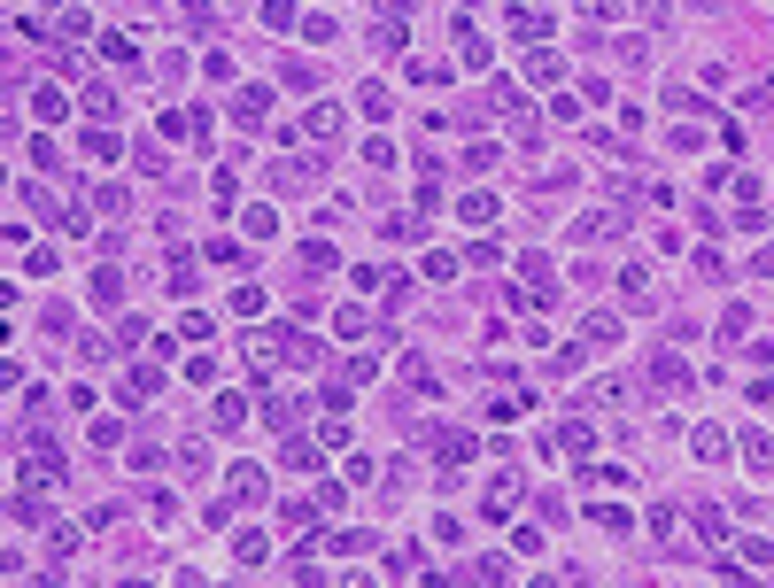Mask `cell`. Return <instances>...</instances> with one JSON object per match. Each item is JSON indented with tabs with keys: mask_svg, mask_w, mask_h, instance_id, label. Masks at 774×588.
I'll return each mask as SVG.
<instances>
[{
	"mask_svg": "<svg viewBox=\"0 0 774 588\" xmlns=\"http://www.w3.org/2000/svg\"><path fill=\"white\" fill-rule=\"evenodd\" d=\"M697 457H705V465H720V457H728V434H720V426H697Z\"/></svg>",
	"mask_w": 774,
	"mask_h": 588,
	"instance_id": "14",
	"label": "cell"
},
{
	"mask_svg": "<svg viewBox=\"0 0 774 588\" xmlns=\"http://www.w3.org/2000/svg\"><path fill=\"white\" fill-rule=\"evenodd\" d=\"M232 495L256 503V495H264V465H232Z\"/></svg>",
	"mask_w": 774,
	"mask_h": 588,
	"instance_id": "9",
	"label": "cell"
},
{
	"mask_svg": "<svg viewBox=\"0 0 774 588\" xmlns=\"http://www.w3.org/2000/svg\"><path fill=\"white\" fill-rule=\"evenodd\" d=\"M23 473H32V480H55L62 473V449L47 434H32V441H23Z\"/></svg>",
	"mask_w": 774,
	"mask_h": 588,
	"instance_id": "1",
	"label": "cell"
},
{
	"mask_svg": "<svg viewBox=\"0 0 774 588\" xmlns=\"http://www.w3.org/2000/svg\"><path fill=\"white\" fill-rule=\"evenodd\" d=\"M580 341H619V318H580Z\"/></svg>",
	"mask_w": 774,
	"mask_h": 588,
	"instance_id": "25",
	"label": "cell"
},
{
	"mask_svg": "<svg viewBox=\"0 0 774 588\" xmlns=\"http://www.w3.org/2000/svg\"><path fill=\"white\" fill-rule=\"evenodd\" d=\"M86 294H94V303H101V310H109V303H116V294H124V279H116V271H94V279H86Z\"/></svg>",
	"mask_w": 774,
	"mask_h": 588,
	"instance_id": "15",
	"label": "cell"
},
{
	"mask_svg": "<svg viewBox=\"0 0 774 588\" xmlns=\"http://www.w3.org/2000/svg\"><path fill=\"white\" fill-rule=\"evenodd\" d=\"M589 519H597L604 534H627V511H619V503H597V511H589Z\"/></svg>",
	"mask_w": 774,
	"mask_h": 588,
	"instance_id": "26",
	"label": "cell"
},
{
	"mask_svg": "<svg viewBox=\"0 0 774 588\" xmlns=\"http://www.w3.org/2000/svg\"><path fill=\"white\" fill-rule=\"evenodd\" d=\"M32 116H39V124H55V116H62V94H55V86H32Z\"/></svg>",
	"mask_w": 774,
	"mask_h": 588,
	"instance_id": "17",
	"label": "cell"
},
{
	"mask_svg": "<svg viewBox=\"0 0 774 588\" xmlns=\"http://www.w3.org/2000/svg\"><path fill=\"white\" fill-rule=\"evenodd\" d=\"M86 163H116V140L94 132V124H86Z\"/></svg>",
	"mask_w": 774,
	"mask_h": 588,
	"instance_id": "22",
	"label": "cell"
},
{
	"mask_svg": "<svg viewBox=\"0 0 774 588\" xmlns=\"http://www.w3.org/2000/svg\"><path fill=\"white\" fill-rule=\"evenodd\" d=\"M294 418H302V403H294V395H271L264 403V426H271V434H287Z\"/></svg>",
	"mask_w": 774,
	"mask_h": 588,
	"instance_id": "4",
	"label": "cell"
},
{
	"mask_svg": "<svg viewBox=\"0 0 774 588\" xmlns=\"http://www.w3.org/2000/svg\"><path fill=\"white\" fill-rule=\"evenodd\" d=\"M743 457H752L759 473H767V465H774V441H767V434H759V426H752V434H743Z\"/></svg>",
	"mask_w": 774,
	"mask_h": 588,
	"instance_id": "23",
	"label": "cell"
},
{
	"mask_svg": "<svg viewBox=\"0 0 774 588\" xmlns=\"http://www.w3.org/2000/svg\"><path fill=\"white\" fill-rule=\"evenodd\" d=\"M279 348H287V364H302V372L318 364V341H310V333H279Z\"/></svg>",
	"mask_w": 774,
	"mask_h": 588,
	"instance_id": "12",
	"label": "cell"
},
{
	"mask_svg": "<svg viewBox=\"0 0 774 588\" xmlns=\"http://www.w3.org/2000/svg\"><path fill=\"white\" fill-rule=\"evenodd\" d=\"M457 217H464V225H488V217H496V202H488V194H464Z\"/></svg>",
	"mask_w": 774,
	"mask_h": 588,
	"instance_id": "18",
	"label": "cell"
},
{
	"mask_svg": "<svg viewBox=\"0 0 774 588\" xmlns=\"http://www.w3.org/2000/svg\"><path fill=\"white\" fill-rule=\"evenodd\" d=\"M472 449H481V441H472V434H457V426H442V434H434V457H442L449 473H457V465H472Z\"/></svg>",
	"mask_w": 774,
	"mask_h": 588,
	"instance_id": "2",
	"label": "cell"
},
{
	"mask_svg": "<svg viewBox=\"0 0 774 588\" xmlns=\"http://www.w3.org/2000/svg\"><path fill=\"white\" fill-rule=\"evenodd\" d=\"M519 62H526V77H535V86H558V70H565L550 47H535V55H519Z\"/></svg>",
	"mask_w": 774,
	"mask_h": 588,
	"instance_id": "6",
	"label": "cell"
},
{
	"mask_svg": "<svg viewBox=\"0 0 774 588\" xmlns=\"http://www.w3.org/2000/svg\"><path fill=\"white\" fill-rule=\"evenodd\" d=\"M651 380H658V387H681V380H689V364H681V357H658Z\"/></svg>",
	"mask_w": 774,
	"mask_h": 588,
	"instance_id": "21",
	"label": "cell"
},
{
	"mask_svg": "<svg viewBox=\"0 0 774 588\" xmlns=\"http://www.w3.org/2000/svg\"><path fill=\"white\" fill-rule=\"evenodd\" d=\"M240 225H248V240H271V232H279V209H248Z\"/></svg>",
	"mask_w": 774,
	"mask_h": 588,
	"instance_id": "19",
	"label": "cell"
},
{
	"mask_svg": "<svg viewBox=\"0 0 774 588\" xmlns=\"http://www.w3.org/2000/svg\"><path fill=\"white\" fill-rule=\"evenodd\" d=\"M511 32H519V39H542V32H550V8H511Z\"/></svg>",
	"mask_w": 774,
	"mask_h": 588,
	"instance_id": "10",
	"label": "cell"
},
{
	"mask_svg": "<svg viewBox=\"0 0 774 588\" xmlns=\"http://www.w3.org/2000/svg\"><path fill=\"white\" fill-rule=\"evenodd\" d=\"M356 109H364V116H387V109H395V101H387V86H380V77H372V86H356Z\"/></svg>",
	"mask_w": 774,
	"mask_h": 588,
	"instance_id": "16",
	"label": "cell"
},
{
	"mask_svg": "<svg viewBox=\"0 0 774 588\" xmlns=\"http://www.w3.org/2000/svg\"><path fill=\"white\" fill-rule=\"evenodd\" d=\"M619 286H627V310H651V271H627Z\"/></svg>",
	"mask_w": 774,
	"mask_h": 588,
	"instance_id": "20",
	"label": "cell"
},
{
	"mask_svg": "<svg viewBox=\"0 0 774 588\" xmlns=\"http://www.w3.org/2000/svg\"><path fill=\"white\" fill-rule=\"evenodd\" d=\"M294 32H302V39H310V47H333V39H341V23H333V16H318V8H310V16H302V23H294Z\"/></svg>",
	"mask_w": 774,
	"mask_h": 588,
	"instance_id": "5",
	"label": "cell"
},
{
	"mask_svg": "<svg viewBox=\"0 0 774 588\" xmlns=\"http://www.w3.org/2000/svg\"><path fill=\"white\" fill-rule=\"evenodd\" d=\"M341 132V109H333V101H318V109H310V140H333Z\"/></svg>",
	"mask_w": 774,
	"mask_h": 588,
	"instance_id": "13",
	"label": "cell"
},
{
	"mask_svg": "<svg viewBox=\"0 0 774 588\" xmlns=\"http://www.w3.org/2000/svg\"><path fill=\"white\" fill-rule=\"evenodd\" d=\"M240 418H248V403H240V395H217V403H210V426H217V434H232Z\"/></svg>",
	"mask_w": 774,
	"mask_h": 588,
	"instance_id": "8",
	"label": "cell"
},
{
	"mask_svg": "<svg viewBox=\"0 0 774 588\" xmlns=\"http://www.w3.org/2000/svg\"><path fill=\"white\" fill-rule=\"evenodd\" d=\"M109 116H116V94L109 86H86V124H109Z\"/></svg>",
	"mask_w": 774,
	"mask_h": 588,
	"instance_id": "11",
	"label": "cell"
},
{
	"mask_svg": "<svg viewBox=\"0 0 774 588\" xmlns=\"http://www.w3.org/2000/svg\"><path fill=\"white\" fill-rule=\"evenodd\" d=\"M232 310H240V318H264V286H232Z\"/></svg>",
	"mask_w": 774,
	"mask_h": 588,
	"instance_id": "24",
	"label": "cell"
},
{
	"mask_svg": "<svg viewBox=\"0 0 774 588\" xmlns=\"http://www.w3.org/2000/svg\"><path fill=\"white\" fill-rule=\"evenodd\" d=\"M155 387H163V372H155V364H140V372H124V403H148Z\"/></svg>",
	"mask_w": 774,
	"mask_h": 588,
	"instance_id": "7",
	"label": "cell"
},
{
	"mask_svg": "<svg viewBox=\"0 0 774 588\" xmlns=\"http://www.w3.org/2000/svg\"><path fill=\"white\" fill-rule=\"evenodd\" d=\"M264 109H271V86H240V101H232V116H240V124H264Z\"/></svg>",
	"mask_w": 774,
	"mask_h": 588,
	"instance_id": "3",
	"label": "cell"
}]
</instances>
